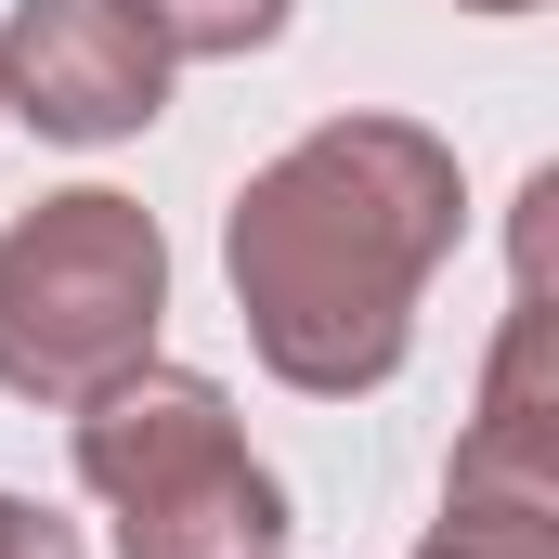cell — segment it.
<instances>
[{"label":"cell","instance_id":"cell-9","mask_svg":"<svg viewBox=\"0 0 559 559\" xmlns=\"http://www.w3.org/2000/svg\"><path fill=\"white\" fill-rule=\"evenodd\" d=\"M455 13H547V0H455Z\"/></svg>","mask_w":559,"mask_h":559},{"label":"cell","instance_id":"cell-3","mask_svg":"<svg viewBox=\"0 0 559 559\" xmlns=\"http://www.w3.org/2000/svg\"><path fill=\"white\" fill-rule=\"evenodd\" d=\"M169 325V235L118 182H66L0 222V391L13 404H92L105 378L156 365Z\"/></svg>","mask_w":559,"mask_h":559},{"label":"cell","instance_id":"cell-6","mask_svg":"<svg viewBox=\"0 0 559 559\" xmlns=\"http://www.w3.org/2000/svg\"><path fill=\"white\" fill-rule=\"evenodd\" d=\"M286 13H299V0H131V26L169 66H248V52L286 39Z\"/></svg>","mask_w":559,"mask_h":559},{"label":"cell","instance_id":"cell-2","mask_svg":"<svg viewBox=\"0 0 559 559\" xmlns=\"http://www.w3.org/2000/svg\"><path fill=\"white\" fill-rule=\"evenodd\" d=\"M79 417V495L118 521V559H286V481L248 455L222 378L131 365Z\"/></svg>","mask_w":559,"mask_h":559},{"label":"cell","instance_id":"cell-5","mask_svg":"<svg viewBox=\"0 0 559 559\" xmlns=\"http://www.w3.org/2000/svg\"><path fill=\"white\" fill-rule=\"evenodd\" d=\"M455 508H559V312L547 286L508 299V338L481 365V417L455 442Z\"/></svg>","mask_w":559,"mask_h":559},{"label":"cell","instance_id":"cell-1","mask_svg":"<svg viewBox=\"0 0 559 559\" xmlns=\"http://www.w3.org/2000/svg\"><path fill=\"white\" fill-rule=\"evenodd\" d=\"M468 235L455 143L417 118H312L222 209V274L261 378L299 404H365L417 352V299Z\"/></svg>","mask_w":559,"mask_h":559},{"label":"cell","instance_id":"cell-7","mask_svg":"<svg viewBox=\"0 0 559 559\" xmlns=\"http://www.w3.org/2000/svg\"><path fill=\"white\" fill-rule=\"evenodd\" d=\"M417 559H559V508H455L442 495V534Z\"/></svg>","mask_w":559,"mask_h":559},{"label":"cell","instance_id":"cell-8","mask_svg":"<svg viewBox=\"0 0 559 559\" xmlns=\"http://www.w3.org/2000/svg\"><path fill=\"white\" fill-rule=\"evenodd\" d=\"M0 559H92V547H79L39 495H0Z\"/></svg>","mask_w":559,"mask_h":559},{"label":"cell","instance_id":"cell-4","mask_svg":"<svg viewBox=\"0 0 559 559\" xmlns=\"http://www.w3.org/2000/svg\"><path fill=\"white\" fill-rule=\"evenodd\" d=\"M0 118H26L39 143H131L169 118V52L131 26V0H13Z\"/></svg>","mask_w":559,"mask_h":559}]
</instances>
